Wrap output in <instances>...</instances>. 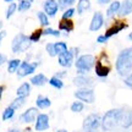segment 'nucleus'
Wrapping results in <instances>:
<instances>
[{"label":"nucleus","mask_w":132,"mask_h":132,"mask_svg":"<svg viewBox=\"0 0 132 132\" xmlns=\"http://www.w3.org/2000/svg\"><path fill=\"white\" fill-rule=\"evenodd\" d=\"M115 69L121 77H126L132 72V47L125 48L119 53Z\"/></svg>","instance_id":"nucleus-1"},{"label":"nucleus","mask_w":132,"mask_h":132,"mask_svg":"<svg viewBox=\"0 0 132 132\" xmlns=\"http://www.w3.org/2000/svg\"><path fill=\"white\" fill-rule=\"evenodd\" d=\"M123 111H125L123 109H110L104 114V116L102 118V125H100L103 131H114L118 126H120Z\"/></svg>","instance_id":"nucleus-2"},{"label":"nucleus","mask_w":132,"mask_h":132,"mask_svg":"<svg viewBox=\"0 0 132 132\" xmlns=\"http://www.w3.org/2000/svg\"><path fill=\"white\" fill-rule=\"evenodd\" d=\"M95 59L93 55L90 54H83V55H78L75 61L76 70H77V75H87L95 64Z\"/></svg>","instance_id":"nucleus-3"},{"label":"nucleus","mask_w":132,"mask_h":132,"mask_svg":"<svg viewBox=\"0 0 132 132\" xmlns=\"http://www.w3.org/2000/svg\"><path fill=\"white\" fill-rule=\"evenodd\" d=\"M31 45H32V42L29 40L28 36H26L23 33H19L11 40V52L14 54H21V53L27 52Z\"/></svg>","instance_id":"nucleus-4"},{"label":"nucleus","mask_w":132,"mask_h":132,"mask_svg":"<svg viewBox=\"0 0 132 132\" xmlns=\"http://www.w3.org/2000/svg\"><path fill=\"white\" fill-rule=\"evenodd\" d=\"M110 71H111V67H110V65L108 62V57H106L105 54H102L100 57L95 60V64H94L95 75L99 78H105V77L109 76Z\"/></svg>","instance_id":"nucleus-5"},{"label":"nucleus","mask_w":132,"mask_h":132,"mask_svg":"<svg viewBox=\"0 0 132 132\" xmlns=\"http://www.w3.org/2000/svg\"><path fill=\"white\" fill-rule=\"evenodd\" d=\"M40 62L39 61H28V60H23L21 61V65H20L19 70H17V77L19 78H23L26 76H29V75H33L36 70L38 69Z\"/></svg>","instance_id":"nucleus-6"},{"label":"nucleus","mask_w":132,"mask_h":132,"mask_svg":"<svg viewBox=\"0 0 132 132\" xmlns=\"http://www.w3.org/2000/svg\"><path fill=\"white\" fill-rule=\"evenodd\" d=\"M75 97L80 102L86 103V104H92V103H94V100H95L94 90L92 89V88H78L75 92Z\"/></svg>","instance_id":"nucleus-7"},{"label":"nucleus","mask_w":132,"mask_h":132,"mask_svg":"<svg viewBox=\"0 0 132 132\" xmlns=\"http://www.w3.org/2000/svg\"><path fill=\"white\" fill-rule=\"evenodd\" d=\"M102 125V118L98 114H89L83 120V130L86 131H95Z\"/></svg>","instance_id":"nucleus-8"},{"label":"nucleus","mask_w":132,"mask_h":132,"mask_svg":"<svg viewBox=\"0 0 132 132\" xmlns=\"http://www.w3.org/2000/svg\"><path fill=\"white\" fill-rule=\"evenodd\" d=\"M77 59L75 56V54L71 52V49H67L66 52L61 53V54H59L57 55V62H59V65L64 67V69H69L71 66L73 65V60Z\"/></svg>","instance_id":"nucleus-9"},{"label":"nucleus","mask_w":132,"mask_h":132,"mask_svg":"<svg viewBox=\"0 0 132 132\" xmlns=\"http://www.w3.org/2000/svg\"><path fill=\"white\" fill-rule=\"evenodd\" d=\"M50 127V119H49V115L44 113L38 114L37 119L34 121V130L37 132H43L47 131Z\"/></svg>","instance_id":"nucleus-10"},{"label":"nucleus","mask_w":132,"mask_h":132,"mask_svg":"<svg viewBox=\"0 0 132 132\" xmlns=\"http://www.w3.org/2000/svg\"><path fill=\"white\" fill-rule=\"evenodd\" d=\"M39 109L36 108V106H32V108H28L26 109L23 113L20 115V121L22 123H32L36 121V119H37L38 114H39V111H38Z\"/></svg>","instance_id":"nucleus-11"},{"label":"nucleus","mask_w":132,"mask_h":132,"mask_svg":"<svg viewBox=\"0 0 132 132\" xmlns=\"http://www.w3.org/2000/svg\"><path fill=\"white\" fill-rule=\"evenodd\" d=\"M128 24L125 22V21H122V20H119V21H116V22H114L110 27H109L108 29H106V32H105V37L108 38H111L114 37L115 34H118V33H120L121 31H123L125 28H127Z\"/></svg>","instance_id":"nucleus-12"},{"label":"nucleus","mask_w":132,"mask_h":132,"mask_svg":"<svg viewBox=\"0 0 132 132\" xmlns=\"http://www.w3.org/2000/svg\"><path fill=\"white\" fill-rule=\"evenodd\" d=\"M60 10L59 4L56 0H45L43 4V11L49 16V17H55L57 11Z\"/></svg>","instance_id":"nucleus-13"},{"label":"nucleus","mask_w":132,"mask_h":132,"mask_svg":"<svg viewBox=\"0 0 132 132\" xmlns=\"http://www.w3.org/2000/svg\"><path fill=\"white\" fill-rule=\"evenodd\" d=\"M72 83L78 88H90L93 85V78L87 75H77L72 80Z\"/></svg>","instance_id":"nucleus-14"},{"label":"nucleus","mask_w":132,"mask_h":132,"mask_svg":"<svg viewBox=\"0 0 132 132\" xmlns=\"http://www.w3.org/2000/svg\"><path fill=\"white\" fill-rule=\"evenodd\" d=\"M104 26V15L102 12H94L93 17L90 20L89 23V31L90 32H97Z\"/></svg>","instance_id":"nucleus-15"},{"label":"nucleus","mask_w":132,"mask_h":132,"mask_svg":"<svg viewBox=\"0 0 132 132\" xmlns=\"http://www.w3.org/2000/svg\"><path fill=\"white\" fill-rule=\"evenodd\" d=\"M75 28V23H73V21L72 20H62L59 22V31L62 32L64 34H67V33H70L73 31Z\"/></svg>","instance_id":"nucleus-16"},{"label":"nucleus","mask_w":132,"mask_h":132,"mask_svg":"<svg viewBox=\"0 0 132 132\" xmlns=\"http://www.w3.org/2000/svg\"><path fill=\"white\" fill-rule=\"evenodd\" d=\"M50 105H52V100L45 95H38L37 99H36V108H38L39 110L49 109Z\"/></svg>","instance_id":"nucleus-17"},{"label":"nucleus","mask_w":132,"mask_h":132,"mask_svg":"<svg viewBox=\"0 0 132 132\" xmlns=\"http://www.w3.org/2000/svg\"><path fill=\"white\" fill-rule=\"evenodd\" d=\"M31 90H32L31 83H29V82H23V83L21 86H19V88L16 89V95H17V97H21V98H27V97L31 94Z\"/></svg>","instance_id":"nucleus-18"},{"label":"nucleus","mask_w":132,"mask_h":132,"mask_svg":"<svg viewBox=\"0 0 132 132\" xmlns=\"http://www.w3.org/2000/svg\"><path fill=\"white\" fill-rule=\"evenodd\" d=\"M132 14V0H123L121 3L120 10H119V16L120 17H125Z\"/></svg>","instance_id":"nucleus-19"},{"label":"nucleus","mask_w":132,"mask_h":132,"mask_svg":"<svg viewBox=\"0 0 132 132\" xmlns=\"http://www.w3.org/2000/svg\"><path fill=\"white\" fill-rule=\"evenodd\" d=\"M47 82H48V78L44 73H37V75L32 76L31 80H29V83L32 86H36V87H43Z\"/></svg>","instance_id":"nucleus-20"},{"label":"nucleus","mask_w":132,"mask_h":132,"mask_svg":"<svg viewBox=\"0 0 132 132\" xmlns=\"http://www.w3.org/2000/svg\"><path fill=\"white\" fill-rule=\"evenodd\" d=\"M120 6H121V3H120V1H118V0H114V1H111V3H110L109 7L106 9V16H108L109 19H111V17H114V16H115V15L119 14Z\"/></svg>","instance_id":"nucleus-21"},{"label":"nucleus","mask_w":132,"mask_h":132,"mask_svg":"<svg viewBox=\"0 0 132 132\" xmlns=\"http://www.w3.org/2000/svg\"><path fill=\"white\" fill-rule=\"evenodd\" d=\"M120 126L122 128H130L132 126V110H127V111L125 110L123 111Z\"/></svg>","instance_id":"nucleus-22"},{"label":"nucleus","mask_w":132,"mask_h":132,"mask_svg":"<svg viewBox=\"0 0 132 132\" xmlns=\"http://www.w3.org/2000/svg\"><path fill=\"white\" fill-rule=\"evenodd\" d=\"M90 10V1L89 0H78L77 3V7H76V12L80 15H83L85 12Z\"/></svg>","instance_id":"nucleus-23"},{"label":"nucleus","mask_w":132,"mask_h":132,"mask_svg":"<svg viewBox=\"0 0 132 132\" xmlns=\"http://www.w3.org/2000/svg\"><path fill=\"white\" fill-rule=\"evenodd\" d=\"M20 65H21V60L17 59V57H14V59H11V60H7V66H6L7 72H9V73H16L17 70H19Z\"/></svg>","instance_id":"nucleus-24"},{"label":"nucleus","mask_w":132,"mask_h":132,"mask_svg":"<svg viewBox=\"0 0 132 132\" xmlns=\"http://www.w3.org/2000/svg\"><path fill=\"white\" fill-rule=\"evenodd\" d=\"M37 19L39 21V23L42 27H49V24H50V21H49V16H48L44 11H38L37 12Z\"/></svg>","instance_id":"nucleus-25"},{"label":"nucleus","mask_w":132,"mask_h":132,"mask_svg":"<svg viewBox=\"0 0 132 132\" xmlns=\"http://www.w3.org/2000/svg\"><path fill=\"white\" fill-rule=\"evenodd\" d=\"M15 113H16V110L14 108H11V106H6L4 109V111H3V115H1V119H3V121H9V120H12L15 116Z\"/></svg>","instance_id":"nucleus-26"},{"label":"nucleus","mask_w":132,"mask_h":132,"mask_svg":"<svg viewBox=\"0 0 132 132\" xmlns=\"http://www.w3.org/2000/svg\"><path fill=\"white\" fill-rule=\"evenodd\" d=\"M34 0H20L19 4H17V11L20 12H24V11H28L32 6V3Z\"/></svg>","instance_id":"nucleus-27"},{"label":"nucleus","mask_w":132,"mask_h":132,"mask_svg":"<svg viewBox=\"0 0 132 132\" xmlns=\"http://www.w3.org/2000/svg\"><path fill=\"white\" fill-rule=\"evenodd\" d=\"M43 37V28H37L36 31H33L31 34L28 36L29 40L32 43H38Z\"/></svg>","instance_id":"nucleus-28"},{"label":"nucleus","mask_w":132,"mask_h":132,"mask_svg":"<svg viewBox=\"0 0 132 132\" xmlns=\"http://www.w3.org/2000/svg\"><path fill=\"white\" fill-rule=\"evenodd\" d=\"M26 99L27 98H21V97H16V98L11 102V104H10V106L11 108H14L15 110H19V109H21L22 106H23L24 104H26Z\"/></svg>","instance_id":"nucleus-29"},{"label":"nucleus","mask_w":132,"mask_h":132,"mask_svg":"<svg viewBox=\"0 0 132 132\" xmlns=\"http://www.w3.org/2000/svg\"><path fill=\"white\" fill-rule=\"evenodd\" d=\"M48 82H49V85L52 86L53 88H55V89H61L62 87H64V82H62V80L57 78V77H55V76H53L52 78H49Z\"/></svg>","instance_id":"nucleus-30"},{"label":"nucleus","mask_w":132,"mask_h":132,"mask_svg":"<svg viewBox=\"0 0 132 132\" xmlns=\"http://www.w3.org/2000/svg\"><path fill=\"white\" fill-rule=\"evenodd\" d=\"M43 36H52V37H60L61 36V32L59 29H54L52 27H45L43 28Z\"/></svg>","instance_id":"nucleus-31"},{"label":"nucleus","mask_w":132,"mask_h":132,"mask_svg":"<svg viewBox=\"0 0 132 132\" xmlns=\"http://www.w3.org/2000/svg\"><path fill=\"white\" fill-rule=\"evenodd\" d=\"M16 11H17V4H15V3H10V5L7 6V9H6V12H5V17H6V20L11 19Z\"/></svg>","instance_id":"nucleus-32"},{"label":"nucleus","mask_w":132,"mask_h":132,"mask_svg":"<svg viewBox=\"0 0 132 132\" xmlns=\"http://www.w3.org/2000/svg\"><path fill=\"white\" fill-rule=\"evenodd\" d=\"M54 49H55L56 55H59V54L66 52L69 49V47H67V44L65 42H56V43H54Z\"/></svg>","instance_id":"nucleus-33"},{"label":"nucleus","mask_w":132,"mask_h":132,"mask_svg":"<svg viewBox=\"0 0 132 132\" xmlns=\"http://www.w3.org/2000/svg\"><path fill=\"white\" fill-rule=\"evenodd\" d=\"M71 111L72 113H81V111H83V109H85V103H82L80 100H76L73 103L71 104Z\"/></svg>","instance_id":"nucleus-34"},{"label":"nucleus","mask_w":132,"mask_h":132,"mask_svg":"<svg viewBox=\"0 0 132 132\" xmlns=\"http://www.w3.org/2000/svg\"><path fill=\"white\" fill-rule=\"evenodd\" d=\"M57 4H59V7L60 9H69V7H71L72 5H75L76 0H56Z\"/></svg>","instance_id":"nucleus-35"},{"label":"nucleus","mask_w":132,"mask_h":132,"mask_svg":"<svg viewBox=\"0 0 132 132\" xmlns=\"http://www.w3.org/2000/svg\"><path fill=\"white\" fill-rule=\"evenodd\" d=\"M76 14V10L73 7H69V9H66L64 11V14H62L61 19L62 20H72V17L75 16Z\"/></svg>","instance_id":"nucleus-36"},{"label":"nucleus","mask_w":132,"mask_h":132,"mask_svg":"<svg viewBox=\"0 0 132 132\" xmlns=\"http://www.w3.org/2000/svg\"><path fill=\"white\" fill-rule=\"evenodd\" d=\"M45 50H47V53L49 54V56H52V57L57 56L56 53H55V49H54V43H47Z\"/></svg>","instance_id":"nucleus-37"},{"label":"nucleus","mask_w":132,"mask_h":132,"mask_svg":"<svg viewBox=\"0 0 132 132\" xmlns=\"http://www.w3.org/2000/svg\"><path fill=\"white\" fill-rule=\"evenodd\" d=\"M123 82H125V85L127 86L128 88L132 90V72H131V73H130L128 76H126V77H125Z\"/></svg>","instance_id":"nucleus-38"},{"label":"nucleus","mask_w":132,"mask_h":132,"mask_svg":"<svg viewBox=\"0 0 132 132\" xmlns=\"http://www.w3.org/2000/svg\"><path fill=\"white\" fill-rule=\"evenodd\" d=\"M55 77H57V78H60V80H62V78H65L66 76H67V72H66L65 70H62V71H59V72H56L55 73Z\"/></svg>","instance_id":"nucleus-39"},{"label":"nucleus","mask_w":132,"mask_h":132,"mask_svg":"<svg viewBox=\"0 0 132 132\" xmlns=\"http://www.w3.org/2000/svg\"><path fill=\"white\" fill-rule=\"evenodd\" d=\"M97 42H98L99 44H104V43L108 42V38L105 37L104 34H102V36H99V37L97 38Z\"/></svg>","instance_id":"nucleus-40"},{"label":"nucleus","mask_w":132,"mask_h":132,"mask_svg":"<svg viewBox=\"0 0 132 132\" xmlns=\"http://www.w3.org/2000/svg\"><path fill=\"white\" fill-rule=\"evenodd\" d=\"M5 62H7V56L5 54H3V53H0V66L4 65Z\"/></svg>","instance_id":"nucleus-41"},{"label":"nucleus","mask_w":132,"mask_h":132,"mask_svg":"<svg viewBox=\"0 0 132 132\" xmlns=\"http://www.w3.org/2000/svg\"><path fill=\"white\" fill-rule=\"evenodd\" d=\"M6 34H7V33H6V31H4V29H1V31H0V43L3 42V39L6 37Z\"/></svg>","instance_id":"nucleus-42"},{"label":"nucleus","mask_w":132,"mask_h":132,"mask_svg":"<svg viewBox=\"0 0 132 132\" xmlns=\"http://www.w3.org/2000/svg\"><path fill=\"white\" fill-rule=\"evenodd\" d=\"M5 86H0V100H1V98H3V94H4V92H5Z\"/></svg>","instance_id":"nucleus-43"},{"label":"nucleus","mask_w":132,"mask_h":132,"mask_svg":"<svg viewBox=\"0 0 132 132\" xmlns=\"http://www.w3.org/2000/svg\"><path fill=\"white\" fill-rule=\"evenodd\" d=\"M100 5H105V4H109V3H111V0H97Z\"/></svg>","instance_id":"nucleus-44"},{"label":"nucleus","mask_w":132,"mask_h":132,"mask_svg":"<svg viewBox=\"0 0 132 132\" xmlns=\"http://www.w3.org/2000/svg\"><path fill=\"white\" fill-rule=\"evenodd\" d=\"M21 132H32V128L31 127H26L23 130H21Z\"/></svg>","instance_id":"nucleus-45"},{"label":"nucleus","mask_w":132,"mask_h":132,"mask_svg":"<svg viewBox=\"0 0 132 132\" xmlns=\"http://www.w3.org/2000/svg\"><path fill=\"white\" fill-rule=\"evenodd\" d=\"M9 132H21V130L20 128H11V130H9Z\"/></svg>","instance_id":"nucleus-46"},{"label":"nucleus","mask_w":132,"mask_h":132,"mask_svg":"<svg viewBox=\"0 0 132 132\" xmlns=\"http://www.w3.org/2000/svg\"><path fill=\"white\" fill-rule=\"evenodd\" d=\"M56 132H67V131H66L65 128H60V130H57Z\"/></svg>","instance_id":"nucleus-47"},{"label":"nucleus","mask_w":132,"mask_h":132,"mask_svg":"<svg viewBox=\"0 0 132 132\" xmlns=\"http://www.w3.org/2000/svg\"><path fill=\"white\" fill-rule=\"evenodd\" d=\"M128 40H131V42H132V32L128 34Z\"/></svg>","instance_id":"nucleus-48"},{"label":"nucleus","mask_w":132,"mask_h":132,"mask_svg":"<svg viewBox=\"0 0 132 132\" xmlns=\"http://www.w3.org/2000/svg\"><path fill=\"white\" fill-rule=\"evenodd\" d=\"M1 28H3V21H0V31H1Z\"/></svg>","instance_id":"nucleus-49"},{"label":"nucleus","mask_w":132,"mask_h":132,"mask_svg":"<svg viewBox=\"0 0 132 132\" xmlns=\"http://www.w3.org/2000/svg\"><path fill=\"white\" fill-rule=\"evenodd\" d=\"M85 132H94V131H85Z\"/></svg>","instance_id":"nucleus-50"},{"label":"nucleus","mask_w":132,"mask_h":132,"mask_svg":"<svg viewBox=\"0 0 132 132\" xmlns=\"http://www.w3.org/2000/svg\"><path fill=\"white\" fill-rule=\"evenodd\" d=\"M7 132H9V131H7Z\"/></svg>","instance_id":"nucleus-51"}]
</instances>
